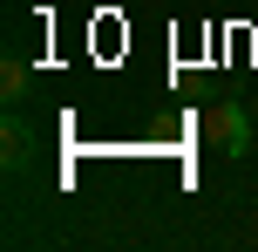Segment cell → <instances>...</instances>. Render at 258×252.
<instances>
[{
	"label": "cell",
	"instance_id": "6da1fadb",
	"mask_svg": "<svg viewBox=\"0 0 258 252\" xmlns=\"http://www.w3.org/2000/svg\"><path fill=\"white\" fill-rule=\"evenodd\" d=\"M204 136L224 157H251V109L245 103H211L204 109Z\"/></svg>",
	"mask_w": 258,
	"mask_h": 252
},
{
	"label": "cell",
	"instance_id": "7a4b0ae2",
	"mask_svg": "<svg viewBox=\"0 0 258 252\" xmlns=\"http://www.w3.org/2000/svg\"><path fill=\"white\" fill-rule=\"evenodd\" d=\"M34 150H41V136L27 130L21 109H7V123H0V164H7V171H27V164H34Z\"/></svg>",
	"mask_w": 258,
	"mask_h": 252
},
{
	"label": "cell",
	"instance_id": "3957f363",
	"mask_svg": "<svg viewBox=\"0 0 258 252\" xmlns=\"http://www.w3.org/2000/svg\"><path fill=\"white\" fill-rule=\"evenodd\" d=\"M27 95H34V68H27L21 55H7V62H0V103H7V109H21Z\"/></svg>",
	"mask_w": 258,
	"mask_h": 252
}]
</instances>
